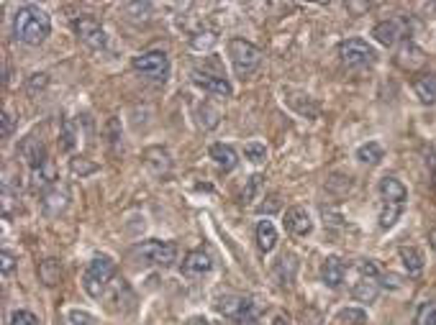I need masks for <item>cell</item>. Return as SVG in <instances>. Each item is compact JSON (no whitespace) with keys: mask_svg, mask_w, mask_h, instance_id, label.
Returning <instances> with one entry per match:
<instances>
[{"mask_svg":"<svg viewBox=\"0 0 436 325\" xmlns=\"http://www.w3.org/2000/svg\"><path fill=\"white\" fill-rule=\"evenodd\" d=\"M47 82H49V77L44 74V72H39V74H31V77H29V93H31V95H36V90H44V88H47Z\"/></svg>","mask_w":436,"mask_h":325,"instance_id":"74e56055","label":"cell"},{"mask_svg":"<svg viewBox=\"0 0 436 325\" xmlns=\"http://www.w3.org/2000/svg\"><path fill=\"white\" fill-rule=\"evenodd\" d=\"M70 320L72 325H96V317L90 315V312H82V310H72Z\"/></svg>","mask_w":436,"mask_h":325,"instance_id":"f35d334b","label":"cell"},{"mask_svg":"<svg viewBox=\"0 0 436 325\" xmlns=\"http://www.w3.org/2000/svg\"><path fill=\"white\" fill-rule=\"evenodd\" d=\"M134 256L142 259L144 264H151V267H172L177 262V246L172 241H144L134 248Z\"/></svg>","mask_w":436,"mask_h":325,"instance_id":"277c9868","label":"cell"},{"mask_svg":"<svg viewBox=\"0 0 436 325\" xmlns=\"http://www.w3.org/2000/svg\"><path fill=\"white\" fill-rule=\"evenodd\" d=\"M198 113H200V126H203V128H216V126H218V118H221V113L216 111V108L211 103H203V105H200Z\"/></svg>","mask_w":436,"mask_h":325,"instance_id":"d6a6232c","label":"cell"},{"mask_svg":"<svg viewBox=\"0 0 436 325\" xmlns=\"http://www.w3.org/2000/svg\"><path fill=\"white\" fill-rule=\"evenodd\" d=\"M398 256H400V262H403L408 277H419L421 271H423V254H421L419 248L403 246L400 251H398Z\"/></svg>","mask_w":436,"mask_h":325,"instance_id":"cb8c5ba5","label":"cell"},{"mask_svg":"<svg viewBox=\"0 0 436 325\" xmlns=\"http://www.w3.org/2000/svg\"><path fill=\"white\" fill-rule=\"evenodd\" d=\"M52 31V21H49L47 10H41L39 6H21L13 16V36L21 44L29 47H39L44 44Z\"/></svg>","mask_w":436,"mask_h":325,"instance_id":"6da1fadb","label":"cell"},{"mask_svg":"<svg viewBox=\"0 0 436 325\" xmlns=\"http://www.w3.org/2000/svg\"><path fill=\"white\" fill-rule=\"evenodd\" d=\"M211 159H213L221 169H226V172L236 169V164H239L236 151L231 149L229 143H213V146H211Z\"/></svg>","mask_w":436,"mask_h":325,"instance_id":"44dd1931","label":"cell"},{"mask_svg":"<svg viewBox=\"0 0 436 325\" xmlns=\"http://www.w3.org/2000/svg\"><path fill=\"white\" fill-rule=\"evenodd\" d=\"M373 36L377 44L382 47H393L400 36H403V24L398 18H388V21H380V24L373 29Z\"/></svg>","mask_w":436,"mask_h":325,"instance_id":"9a60e30c","label":"cell"},{"mask_svg":"<svg viewBox=\"0 0 436 325\" xmlns=\"http://www.w3.org/2000/svg\"><path fill=\"white\" fill-rule=\"evenodd\" d=\"M144 164H146V169L154 177H167L172 172V157L162 146H149V149L144 151Z\"/></svg>","mask_w":436,"mask_h":325,"instance_id":"9c48e42d","label":"cell"},{"mask_svg":"<svg viewBox=\"0 0 436 325\" xmlns=\"http://www.w3.org/2000/svg\"><path fill=\"white\" fill-rule=\"evenodd\" d=\"M229 56L231 67L239 77H252L254 72L262 67V49L254 47L252 41L246 39H231L229 41Z\"/></svg>","mask_w":436,"mask_h":325,"instance_id":"3957f363","label":"cell"},{"mask_svg":"<svg viewBox=\"0 0 436 325\" xmlns=\"http://www.w3.org/2000/svg\"><path fill=\"white\" fill-rule=\"evenodd\" d=\"M377 192H380V198L385 203H396V205H403L405 198H408V190H405V184L396 177H382L380 184H377Z\"/></svg>","mask_w":436,"mask_h":325,"instance_id":"2e32d148","label":"cell"},{"mask_svg":"<svg viewBox=\"0 0 436 325\" xmlns=\"http://www.w3.org/2000/svg\"><path fill=\"white\" fill-rule=\"evenodd\" d=\"M357 159L362 164H377L382 159V146L377 141H367L357 149Z\"/></svg>","mask_w":436,"mask_h":325,"instance_id":"4316f807","label":"cell"},{"mask_svg":"<svg viewBox=\"0 0 436 325\" xmlns=\"http://www.w3.org/2000/svg\"><path fill=\"white\" fill-rule=\"evenodd\" d=\"M67 205H70V187L67 184H54L41 198V207L47 215H59Z\"/></svg>","mask_w":436,"mask_h":325,"instance_id":"8fae6325","label":"cell"},{"mask_svg":"<svg viewBox=\"0 0 436 325\" xmlns=\"http://www.w3.org/2000/svg\"><path fill=\"white\" fill-rule=\"evenodd\" d=\"M426 62V54H423V49L419 44H413V41H405L400 51H398V64L403 67V70H416L421 64Z\"/></svg>","mask_w":436,"mask_h":325,"instance_id":"ffe728a7","label":"cell"},{"mask_svg":"<svg viewBox=\"0 0 436 325\" xmlns=\"http://www.w3.org/2000/svg\"><path fill=\"white\" fill-rule=\"evenodd\" d=\"M262 184H264V177H262V175L249 177V182H246L244 195H241V200H244V203H252V200L257 198V192L262 190Z\"/></svg>","mask_w":436,"mask_h":325,"instance_id":"e575fe53","label":"cell"},{"mask_svg":"<svg viewBox=\"0 0 436 325\" xmlns=\"http://www.w3.org/2000/svg\"><path fill=\"white\" fill-rule=\"evenodd\" d=\"M413 325H436V302L434 300L423 302V305L416 310Z\"/></svg>","mask_w":436,"mask_h":325,"instance_id":"83f0119b","label":"cell"},{"mask_svg":"<svg viewBox=\"0 0 436 325\" xmlns=\"http://www.w3.org/2000/svg\"><path fill=\"white\" fill-rule=\"evenodd\" d=\"M0 123H3V138H10V134H13V116L8 111H3Z\"/></svg>","mask_w":436,"mask_h":325,"instance_id":"60d3db41","label":"cell"},{"mask_svg":"<svg viewBox=\"0 0 436 325\" xmlns=\"http://www.w3.org/2000/svg\"><path fill=\"white\" fill-rule=\"evenodd\" d=\"M18 154L31 164V169L41 167V164H47L49 157H47V149H44V143L36 141L33 136H29V138H24V143L18 146Z\"/></svg>","mask_w":436,"mask_h":325,"instance_id":"e0dca14e","label":"cell"},{"mask_svg":"<svg viewBox=\"0 0 436 325\" xmlns=\"http://www.w3.org/2000/svg\"><path fill=\"white\" fill-rule=\"evenodd\" d=\"M285 228L293 233V236H310L313 230V218L306 207L293 205L285 210Z\"/></svg>","mask_w":436,"mask_h":325,"instance_id":"30bf717a","label":"cell"},{"mask_svg":"<svg viewBox=\"0 0 436 325\" xmlns=\"http://www.w3.org/2000/svg\"><path fill=\"white\" fill-rule=\"evenodd\" d=\"M272 325H293V317L285 315V312H278V315L272 317Z\"/></svg>","mask_w":436,"mask_h":325,"instance_id":"ee69618b","label":"cell"},{"mask_svg":"<svg viewBox=\"0 0 436 325\" xmlns=\"http://www.w3.org/2000/svg\"><path fill=\"white\" fill-rule=\"evenodd\" d=\"M344 279H347V264L341 262L339 256H329V259L321 264V282H324L326 287L336 290V287H341Z\"/></svg>","mask_w":436,"mask_h":325,"instance_id":"5bb4252c","label":"cell"},{"mask_svg":"<svg viewBox=\"0 0 436 325\" xmlns=\"http://www.w3.org/2000/svg\"><path fill=\"white\" fill-rule=\"evenodd\" d=\"M75 138H77V134H75L72 120L70 118H62V131H59V149L70 151L72 146H75Z\"/></svg>","mask_w":436,"mask_h":325,"instance_id":"1f68e13d","label":"cell"},{"mask_svg":"<svg viewBox=\"0 0 436 325\" xmlns=\"http://www.w3.org/2000/svg\"><path fill=\"white\" fill-rule=\"evenodd\" d=\"M428 244H431V248L436 251V228L428 230Z\"/></svg>","mask_w":436,"mask_h":325,"instance_id":"bcb514c9","label":"cell"},{"mask_svg":"<svg viewBox=\"0 0 436 325\" xmlns=\"http://www.w3.org/2000/svg\"><path fill=\"white\" fill-rule=\"evenodd\" d=\"M31 187L33 190H44V192L54 187V164H52V161L31 169Z\"/></svg>","mask_w":436,"mask_h":325,"instance_id":"d4e9b609","label":"cell"},{"mask_svg":"<svg viewBox=\"0 0 436 325\" xmlns=\"http://www.w3.org/2000/svg\"><path fill=\"white\" fill-rule=\"evenodd\" d=\"M216 310L223 317L234 320V323H249L254 317V302L249 297H241V294H226V297H221Z\"/></svg>","mask_w":436,"mask_h":325,"instance_id":"52a82bcc","label":"cell"},{"mask_svg":"<svg viewBox=\"0 0 436 325\" xmlns=\"http://www.w3.org/2000/svg\"><path fill=\"white\" fill-rule=\"evenodd\" d=\"M113 271H116V262H113L111 256H93L85 267V274H82V287H85V292L90 297H100L105 292V285L113 279Z\"/></svg>","mask_w":436,"mask_h":325,"instance_id":"7a4b0ae2","label":"cell"},{"mask_svg":"<svg viewBox=\"0 0 436 325\" xmlns=\"http://www.w3.org/2000/svg\"><path fill=\"white\" fill-rule=\"evenodd\" d=\"M185 325H211V323H208L203 315H193V317H188V320H185Z\"/></svg>","mask_w":436,"mask_h":325,"instance_id":"f6af8a7d","label":"cell"},{"mask_svg":"<svg viewBox=\"0 0 436 325\" xmlns=\"http://www.w3.org/2000/svg\"><path fill=\"white\" fill-rule=\"evenodd\" d=\"M400 218V205L396 203H382L380 207V228H393Z\"/></svg>","mask_w":436,"mask_h":325,"instance_id":"f546056e","label":"cell"},{"mask_svg":"<svg viewBox=\"0 0 436 325\" xmlns=\"http://www.w3.org/2000/svg\"><path fill=\"white\" fill-rule=\"evenodd\" d=\"M75 33H77L90 49H105V44H108V33L103 31V26L98 24L93 16L77 18V21H75Z\"/></svg>","mask_w":436,"mask_h":325,"instance_id":"ba28073f","label":"cell"},{"mask_svg":"<svg viewBox=\"0 0 436 325\" xmlns=\"http://www.w3.org/2000/svg\"><path fill=\"white\" fill-rule=\"evenodd\" d=\"M295 274H298V259L293 254H283L275 262V277L280 279V285H293Z\"/></svg>","mask_w":436,"mask_h":325,"instance_id":"603a6c76","label":"cell"},{"mask_svg":"<svg viewBox=\"0 0 436 325\" xmlns=\"http://www.w3.org/2000/svg\"><path fill=\"white\" fill-rule=\"evenodd\" d=\"M339 56L341 62L347 64V67H352V70H357V67H370V64H375V59H377V51H375L367 41L362 39H349L344 41L339 47Z\"/></svg>","mask_w":436,"mask_h":325,"instance_id":"8992f818","label":"cell"},{"mask_svg":"<svg viewBox=\"0 0 436 325\" xmlns=\"http://www.w3.org/2000/svg\"><path fill=\"white\" fill-rule=\"evenodd\" d=\"M382 285L380 287H390V290H400L403 287V282H400V277L398 274H393V271H388V274H382Z\"/></svg>","mask_w":436,"mask_h":325,"instance_id":"ab89813d","label":"cell"},{"mask_svg":"<svg viewBox=\"0 0 436 325\" xmlns=\"http://www.w3.org/2000/svg\"><path fill=\"white\" fill-rule=\"evenodd\" d=\"M211 269H213V259H211V254L203 251V248H195V251H190V254L185 256L183 271L188 277H203V274H208Z\"/></svg>","mask_w":436,"mask_h":325,"instance_id":"4fadbf2b","label":"cell"},{"mask_svg":"<svg viewBox=\"0 0 436 325\" xmlns=\"http://www.w3.org/2000/svg\"><path fill=\"white\" fill-rule=\"evenodd\" d=\"M244 157L249 159V161H254V164H260V161L267 159V149H264V143L249 141V143H244Z\"/></svg>","mask_w":436,"mask_h":325,"instance_id":"836d02e7","label":"cell"},{"mask_svg":"<svg viewBox=\"0 0 436 325\" xmlns=\"http://www.w3.org/2000/svg\"><path fill=\"white\" fill-rule=\"evenodd\" d=\"M105 131H108V141L111 143H116L121 138V123L116 118L108 120V128H105Z\"/></svg>","mask_w":436,"mask_h":325,"instance_id":"b9f144b4","label":"cell"},{"mask_svg":"<svg viewBox=\"0 0 436 325\" xmlns=\"http://www.w3.org/2000/svg\"><path fill=\"white\" fill-rule=\"evenodd\" d=\"M139 74L149 79H162L165 82L167 74H170V56L165 51H159V49H151V51H144V54L134 56V62H131Z\"/></svg>","mask_w":436,"mask_h":325,"instance_id":"5b68a950","label":"cell"},{"mask_svg":"<svg viewBox=\"0 0 436 325\" xmlns=\"http://www.w3.org/2000/svg\"><path fill=\"white\" fill-rule=\"evenodd\" d=\"M70 172L75 177L96 175V172H98V164H96V161H90V159H85V157H75V159H70Z\"/></svg>","mask_w":436,"mask_h":325,"instance_id":"f1b7e54d","label":"cell"},{"mask_svg":"<svg viewBox=\"0 0 436 325\" xmlns=\"http://www.w3.org/2000/svg\"><path fill=\"white\" fill-rule=\"evenodd\" d=\"M10 325H39L36 315L29 312V310H16L13 315H10Z\"/></svg>","mask_w":436,"mask_h":325,"instance_id":"d590c367","label":"cell"},{"mask_svg":"<svg viewBox=\"0 0 436 325\" xmlns=\"http://www.w3.org/2000/svg\"><path fill=\"white\" fill-rule=\"evenodd\" d=\"M339 323L341 325H365L367 312L362 308H347L339 312Z\"/></svg>","mask_w":436,"mask_h":325,"instance_id":"4dcf8cb0","label":"cell"},{"mask_svg":"<svg viewBox=\"0 0 436 325\" xmlns=\"http://www.w3.org/2000/svg\"><path fill=\"white\" fill-rule=\"evenodd\" d=\"M377 294H380V282L375 277H359L352 285V297L359 302H375Z\"/></svg>","mask_w":436,"mask_h":325,"instance_id":"d6986e66","label":"cell"},{"mask_svg":"<svg viewBox=\"0 0 436 325\" xmlns=\"http://www.w3.org/2000/svg\"><path fill=\"white\" fill-rule=\"evenodd\" d=\"M257 246H260L262 254H270L272 248L278 246V230L270 221L257 223Z\"/></svg>","mask_w":436,"mask_h":325,"instance_id":"7402d4cb","label":"cell"},{"mask_svg":"<svg viewBox=\"0 0 436 325\" xmlns=\"http://www.w3.org/2000/svg\"><path fill=\"white\" fill-rule=\"evenodd\" d=\"M193 82H195V85H198L200 90H206V93H211V95H223V97H229L231 93H234V88H231L229 79L216 77V74H206V72H193Z\"/></svg>","mask_w":436,"mask_h":325,"instance_id":"7c38bea8","label":"cell"},{"mask_svg":"<svg viewBox=\"0 0 436 325\" xmlns=\"http://www.w3.org/2000/svg\"><path fill=\"white\" fill-rule=\"evenodd\" d=\"M213 44H216L213 33H206V39H200V33L198 36H193V47L195 49H208V47H213Z\"/></svg>","mask_w":436,"mask_h":325,"instance_id":"7bdbcfd3","label":"cell"},{"mask_svg":"<svg viewBox=\"0 0 436 325\" xmlns=\"http://www.w3.org/2000/svg\"><path fill=\"white\" fill-rule=\"evenodd\" d=\"M39 279L47 287H54L59 279H62V264L57 259H47V262L39 264Z\"/></svg>","mask_w":436,"mask_h":325,"instance_id":"484cf974","label":"cell"},{"mask_svg":"<svg viewBox=\"0 0 436 325\" xmlns=\"http://www.w3.org/2000/svg\"><path fill=\"white\" fill-rule=\"evenodd\" d=\"M413 93L423 105H434L436 103V74L431 72H423L419 77H413Z\"/></svg>","mask_w":436,"mask_h":325,"instance_id":"ac0fdd59","label":"cell"},{"mask_svg":"<svg viewBox=\"0 0 436 325\" xmlns=\"http://www.w3.org/2000/svg\"><path fill=\"white\" fill-rule=\"evenodd\" d=\"M13 267H16V256L10 254L8 248H3V251H0V271H3V274H10Z\"/></svg>","mask_w":436,"mask_h":325,"instance_id":"8d00e7d4","label":"cell"}]
</instances>
